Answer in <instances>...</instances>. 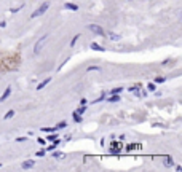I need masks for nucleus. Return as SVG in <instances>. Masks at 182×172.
Instances as JSON below:
<instances>
[{
	"label": "nucleus",
	"instance_id": "nucleus-1",
	"mask_svg": "<svg viewBox=\"0 0 182 172\" xmlns=\"http://www.w3.org/2000/svg\"><path fill=\"white\" fill-rule=\"evenodd\" d=\"M48 6H50V3H48V2H45V3H42V5H40V6H38V8H37V10H35V11H34V13H32V14H30V18H32V19H35V18H38V16H42V14H43V13H45L46 10H48Z\"/></svg>",
	"mask_w": 182,
	"mask_h": 172
},
{
	"label": "nucleus",
	"instance_id": "nucleus-2",
	"mask_svg": "<svg viewBox=\"0 0 182 172\" xmlns=\"http://www.w3.org/2000/svg\"><path fill=\"white\" fill-rule=\"evenodd\" d=\"M142 84H136V86H131L129 88V92H133V94H136L137 97H145L147 96V92L145 91H142Z\"/></svg>",
	"mask_w": 182,
	"mask_h": 172
},
{
	"label": "nucleus",
	"instance_id": "nucleus-3",
	"mask_svg": "<svg viewBox=\"0 0 182 172\" xmlns=\"http://www.w3.org/2000/svg\"><path fill=\"white\" fill-rule=\"evenodd\" d=\"M88 29L93 34H96V35H101V37H106V32H104V29L101 27V26H98V24H89L88 26Z\"/></svg>",
	"mask_w": 182,
	"mask_h": 172
},
{
	"label": "nucleus",
	"instance_id": "nucleus-4",
	"mask_svg": "<svg viewBox=\"0 0 182 172\" xmlns=\"http://www.w3.org/2000/svg\"><path fill=\"white\" fill-rule=\"evenodd\" d=\"M46 38H48V35H43V37L40 38V40H38V42L35 43V48H34V53H35V54H38V53H40V48H42V45H43V42H45V40H46Z\"/></svg>",
	"mask_w": 182,
	"mask_h": 172
},
{
	"label": "nucleus",
	"instance_id": "nucleus-5",
	"mask_svg": "<svg viewBox=\"0 0 182 172\" xmlns=\"http://www.w3.org/2000/svg\"><path fill=\"white\" fill-rule=\"evenodd\" d=\"M120 152H121V145L114 142V144H112V153H120Z\"/></svg>",
	"mask_w": 182,
	"mask_h": 172
},
{
	"label": "nucleus",
	"instance_id": "nucleus-6",
	"mask_svg": "<svg viewBox=\"0 0 182 172\" xmlns=\"http://www.w3.org/2000/svg\"><path fill=\"white\" fill-rule=\"evenodd\" d=\"M66 8L70 11H77L78 10V5H75V3H66Z\"/></svg>",
	"mask_w": 182,
	"mask_h": 172
},
{
	"label": "nucleus",
	"instance_id": "nucleus-7",
	"mask_svg": "<svg viewBox=\"0 0 182 172\" xmlns=\"http://www.w3.org/2000/svg\"><path fill=\"white\" fill-rule=\"evenodd\" d=\"M10 94H11V88H7V89H5V92H3V96L0 97V102H3L8 96H10Z\"/></svg>",
	"mask_w": 182,
	"mask_h": 172
},
{
	"label": "nucleus",
	"instance_id": "nucleus-8",
	"mask_svg": "<svg viewBox=\"0 0 182 172\" xmlns=\"http://www.w3.org/2000/svg\"><path fill=\"white\" fill-rule=\"evenodd\" d=\"M137 148H141L139 144H129V145H126V150H128V152H131V150H137Z\"/></svg>",
	"mask_w": 182,
	"mask_h": 172
},
{
	"label": "nucleus",
	"instance_id": "nucleus-9",
	"mask_svg": "<svg viewBox=\"0 0 182 172\" xmlns=\"http://www.w3.org/2000/svg\"><path fill=\"white\" fill-rule=\"evenodd\" d=\"M91 50H94V51H106L101 45H98V43H91Z\"/></svg>",
	"mask_w": 182,
	"mask_h": 172
},
{
	"label": "nucleus",
	"instance_id": "nucleus-10",
	"mask_svg": "<svg viewBox=\"0 0 182 172\" xmlns=\"http://www.w3.org/2000/svg\"><path fill=\"white\" fill-rule=\"evenodd\" d=\"M107 100H109V102H118L120 100V96H118V94H112L110 97H107Z\"/></svg>",
	"mask_w": 182,
	"mask_h": 172
},
{
	"label": "nucleus",
	"instance_id": "nucleus-11",
	"mask_svg": "<svg viewBox=\"0 0 182 172\" xmlns=\"http://www.w3.org/2000/svg\"><path fill=\"white\" fill-rule=\"evenodd\" d=\"M50 81H51V78H46V80H43V81H42L40 84H37V89H42V88H45V86L48 84Z\"/></svg>",
	"mask_w": 182,
	"mask_h": 172
},
{
	"label": "nucleus",
	"instance_id": "nucleus-12",
	"mask_svg": "<svg viewBox=\"0 0 182 172\" xmlns=\"http://www.w3.org/2000/svg\"><path fill=\"white\" fill-rule=\"evenodd\" d=\"M42 131H43V132H50V134H53V132H56L58 129H56V126H54V128H42Z\"/></svg>",
	"mask_w": 182,
	"mask_h": 172
},
{
	"label": "nucleus",
	"instance_id": "nucleus-13",
	"mask_svg": "<svg viewBox=\"0 0 182 172\" xmlns=\"http://www.w3.org/2000/svg\"><path fill=\"white\" fill-rule=\"evenodd\" d=\"M53 156H54V158H58V160H64V158H66V154L61 153V152H54V153H53Z\"/></svg>",
	"mask_w": 182,
	"mask_h": 172
},
{
	"label": "nucleus",
	"instance_id": "nucleus-14",
	"mask_svg": "<svg viewBox=\"0 0 182 172\" xmlns=\"http://www.w3.org/2000/svg\"><path fill=\"white\" fill-rule=\"evenodd\" d=\"M72 118H73V121H75V123H81V115L73 113V115H72Z\"/></svg>",
	"mask_w": 182,
	"mask_h": 172
},
{
	"label": "nucleus",
	"instance_id": "nucleus-15",
	"mask_svg": "<svg viewBox=\"0 0 182 172\" xmlns=\"http://www.w3.org/2000/svg\"><path fill=\"white\" fill-rule=\"evenodd\" d=\"M13 116H15V110H8L7 113H5V120H10Z\"/></svg>",
	"mask_w": 182,
	"mask_h": 172
},
{
	"label": "nucleus",
	"instance_id": "nucleus-16",
	"mask_svg": "<svg viewBox=\"0 0 182 172\" xmlns=\"http://www.w3.org/2000/svg\"><path fill=\"white\" fill-rule=\"evenodd\" d=\"M32 166H34V161H30V160L23 162V167H24V169H27V167H32Z\"/></svg>",
	"mask_w": 182,
	"mask_h": 172
},
{
	"label": "nucleus",
	"instance_id": "nucleus-17",
	"mask_svg": "<svg viewBox=\"0 0 182 172\" xmlns=\"http://www.w3.org/2000/svg\"><path fill=\"white\" fill-rule=\"evenodd\" d=\"M106 35H109V37H110V40H120V35H117V34H114V32L106 34Z\"/></svg>",
	"mask_w": 182,
	"mask_h": 172
},
{
	"label": "nucleus",
	"instance_id": "nucleus-18",
	"mask_svg": "<svg viewBox=\"0 0 182 172\" xmlns=\"http://www.w3.org/2000/svg\"><path fill=\"white\" fill-rule=\"evenodd\" d=\"M78 38H80V34H77V35L72 38V42H70V46H75V43H77V40H78Z\"/></svg>",
	"mask_w": 182,
	"mask_h": 172
},
{
	"label": "nucleus",
	"instance_id": "nucleus-19",
	"mask_svg": "<svg viewBox=\"0 0 182 172\" xmlns=\"http://www.w3.org/2000/svg\"><path fill=\"white\" fill-rule=\"evenodd\" d=\"M66 126H67V123H66V121H61V123L56 124V129H62V128H66Z\"/></svg>",
	"mask_w": 182,
	"mask_h": 172
},
{
	"label": "nucleus",
	"instance_id": "nucleus-20",
	"mask_svg": "<svg viewBox=\"0 0 182 172\" xmlns=\"http://www.w3.org/2000/svg\"><path fill=\"white\" fill-rule=\"evenodd\" d=\"M121 91H123V88H120V86H118V88H114V89H112V94H120Z\"/></svg>",
	"mask_w": 182,
	"mask_h": 172
},
{
	"label": "nucleus",
	"instance_id": "nucleus-21",
	"mask_svg": "<svg viewBox=\"0 0 182 172\" xmlns=\"http://www.w3.org/2000/svg\"><path fill=\"white\" fill-rule=\"evenodd\" d=\"M85 110H86V108H85V105H81L80 108H78V110L75 112V113H78V115H83V113H85Z\"/></svg>",
	"mask_w": 182,
	"mask_h": 172
},
{
	"label": "nucleus",
	"instance_id": "nucleus-22",
	"mask_svg": "<svg viewBox=\"0 0 182 172\" xmlns=\"http://www.w3.org/2000/svg\"><path fill=\"white\" fill-rule=\"evenodd\" d=\"M147 88H149V91H155V89H157V88H155V83H149V84H147Z\"/></svg>",
	"mask_w": 182,
	"mask_h": 172
},
{
	"label": "nucleus",
	"instance_id": "nucleus-23",
	"mask_svg": "<svg viewBox=\"0 0 182 172\" xmlns=\"http://www.w3.org/2000/svg\"><path fill=\"white\" fill-rule=\"evenodd\" d=\"M164 166H172V158H166V161H164Z\"/></svg>",
	"mask_w": 182,
	"mask_h": 172
},
{
	"label": "nucleus",
	"instance_id": "nucleus-24",
	"mask_svg": "<svg viewBox=\"0 0 182 172\" xmlns=\"http://www.w3.org/2000/svg\"><path fill=\"white\" fill-rule=\"evenodd\" d=\"M98 70H101V68H99V67H96V66L88 67V72H98Z\"/></svg>",
	"mask_w": 182,
	"mask_h": 172
},
{
	"label": "nucleus",
	"instance_id": "nucleus-25",
	"mask_svg": "<svg viewBox=\"0 0 182 172\" xmlns=\"http://www.w3.org/2000/svg\"><path fill=\"white\" fill-rule=\"evenodd\" d=\"M164 80H166V78H163V76H158V78H155V83H164Z\"/></svg>",
	"mask_w": 182,
	"mask_h": 172
},
{
	"label": "nucleus",
	"instance_id": "nucleus-26",
	"mask_svg": "<svg viewBox=\"0 0 182 172\" xmlns=\"http://www.w3.org/2000/svg\"><path fill=\"white\" fill-rule=\"evenodd\" d=\"M104 99H106V94H102V96H101V97H98V99H96V100H94V102H93V104H96V102H101V100H104Z\"/></svg>",
	"mask_w": 182,
	"mask_h": 172
},
{
	"label": "nucleus",
	"instance_id": "nucleus-27",
	"mask_svg": "<svg viewBox=\"0 0 182 172\" xmlns=\"http://www.w3.org/2000/svg\"><path fill=\"white\" fill-rule=\"evenodd\" d=\"M56 137H58V136H48V137H46V139H48L50 142H53V140L56 139Z\"/></svg>",
	"mask_w": 182,
	"mask_h": 172
},
{
	"label": "nucleus",
	"instance_id": "nucleus-28",
	"mask_svg": "<svg viewBox=\"0 0 182 172\" xmlns=\"http://www.w3.org/2000/svg\"><path fill=\"white\" fill-rule=\"evenodd\" d=\"M37 140H38V144H40V145H43V144H45V139H42V137H38Z\"/></svg>",
	"mask_w": 182,
	"mask_h": 172
},
{
	"label": "nucleus",
	"instance_id": "nucleus-29",
	"mask_svg": "<svg viewBox=\"0 0 182 172\" xmlns=\"http://www.w3.org/2000/svg\"><path fill=\"white\" fill-rule=\"evenodd\" d=\"M45 154V150H40V152H37V156H43Z\"/></svg>",
	"mask_w": 182,
	"mask_h": 172
},
{
	"label": "nucleus",
	"instance_id": "nucleus-30",
	"mask_svg": "<svg viewBox=\"0 0 182 172\" xmlns=\"http://www.w3.org/2000/svg\"><path fill=\"white\" fill-rule=\"evenodd\" d=\"M26 139H27V137H18V139H16V142H24Z\"/></svg>",
	"mask_w": 182,
	"mask_h": 172
},
{
	"label": "nucleus",
	"instance_id": "nucleus-31",
	"mask_svg": "<svg viewBox=\"0 0 182 172\" xmlns=\"http://www.w3.org/2000/svg\"><path fill=\"white\" fill-rule=\"evenodd\" d=\"M5 26H7L5 21H0V27H5Z\"/></svg>",
	"mask_w": 182,
	"mask_h": 172
}]
</instances>
